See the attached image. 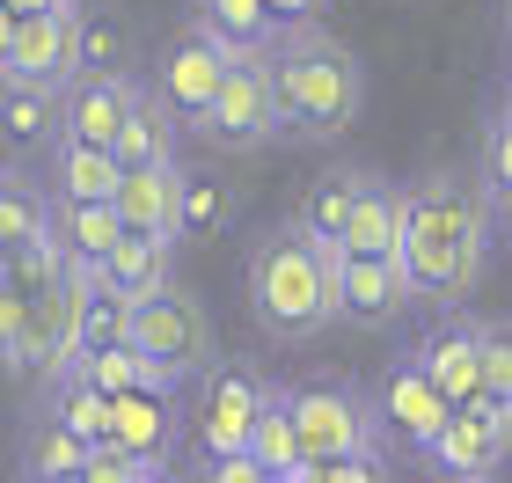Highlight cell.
Here are the masks:
<instances>
[{
  "instance_id": "cell-1",
  "label": "cell",
  "mask_w": 512,
  "mask_h": 483,
  "mask_svg": "<svg viewBox=\"0 0 512 483\" xmlns=\"http://www.w3.org/2000/svg\"><path fill=\"white\" fill-rule=\"evenodd\" d=\"M491 198L469 169H425L403 183V271L417 308H461L491 271Z\"/></svg>"
},
{
  "instance_id": "cell-2",
  "label": "cell",
  "mask_w": 512,
  "mask_h": 483,
  "mask_svg": "<svg viewBox=\"0 0 512 483\" xmlns=\"http://www.w3.org/2000/svg\"><path fill=\"white\" fill-rule=\"evenodd\" d=\"M264 81H271V110H278V140L330 147L366 110V66H359L352 44H337L322 22H293V30L271 37Z\"/></svg>"
},
{
  "instance_id": "cell-3",
  "label": "cell",
  "mask_w": 512,
  "mask_h": 483,
  "mask_svg": "<svg viewBox=\"0 0 512 483\" xmlns=\"http://www.w3.org/2000/svg\"><path fill=\"white\" fill-rule=\"evenodd\" d=\"M242 293L271 344H315L337 330V249H315L293 227H271L242 257Z\"/></svg>"
},
{
  "instance_id": "cell-4",
  "label": "cell",
  "mask_w": 512,
  "mask_h": 483,
  "mask_svg": "<svg viewBox=\"0 0 512 483\" xmlns=\"http://www.w3.org/2000/svg\"><path fill=\"white\" fill-rule=\"evenodd\" d=\"M132 352L154 366L169 388H183V381H198L205 366L220 359V330H213V315H205V301L191 286H161V293H147V301H132Z\"/></svg>"
},
{
  "instance_id": "cell-5",
  "label": "cell",
  "mask_w": 512,
  "mask_h": 483,
  "mask_svg": "<svg viewBox=\"0 0 512 483\" xmlns=\"http://www.w3.org/2000/svg\"><path fill=\"white\" fill-rule=\"evenodd\" d=\"M278 403H286L293 440H300V454H308V462H337V454H381V440H388L381 410L366 403L352 381L315 374V381L278 388Z\"/></svg>"
},
{
  "instance_id": "cell-6",
  "label": "cell",
  "mask_w": 512,
  "mask_h": 483,
  "mask_svg": "<svg viewBox=\"0 0 512 483\" xmlns=\"http://www.w3.org/2000/svg\"><path fill=\"white\" fill-rule=\"evenodd\" d=\"M213 154H256L278 140V110H271V81H264V59H235L205 103V118L191 125Z\"/></svg>"
},
{
  "instance_id": "cell-7",
  "label": "cell",
  "mask_w": 512,
  "mask_h": 483,
  "mask_svg": "<svg viewBox=\"0 0 512 483\" xmlns=\"http://www.w3.org/2000/svg\"><path fill=\"white\" fill-rule=\"evenodd\" d=\"M425 462L439 476H498L512 462V403H454V418L439 425V440L425 447Z\"/></svg>"
},
{
  "instance_id": "cell-8",
  "label": "cell",
  "mask_w": 512,
  "mask_h": 483,
  "mask_svg": "<svg viewBox=\"0 0 512 483\" xmlns=\"http://www.w3.org/2000/svg\"><path fill=\"white\" fill-rule=\"evenodd\" d=\"M74 15H81V8L22 15L8 59H0V88H37V96H59V88L81 74V66H74Z\"/></svg>"
},
{
  "instance_id": "cell-9",
  "label": "cell",
  "mask_w": 512,
  "mask_h": 483,
  "mask_svg": "<svg viewBox=\"0 0 512 483\" xmlns=\"http://www.w3.org/2000/svg\"><path fill=\"white\" fill-rule=\"evenodd\" d=\"M417 308L403 249L395 257H337V322L344 330H395Z\"/></svg>"
},
{
  "instance_id": "cell-10",
  "label": "cell",
  "mask_w": 512,
  "mask_h": 483,
  "mask_svg": "<svg viewBox=\"0 0 512 483\" xmlns=\"http://www.w3.org/2000/svg\"><path fill=\"white\" fill-rule=\"evenodd\" d=\"M205 403H198V440H205V454H242L249 447V425H256V410L271 403V388L278 381H264L256 366H205Z\"/></svg>"
},
{
  "instance_id": "cell-11",
  "label": "cell",
  "mask_w": 512,
  "mask_h": 483,
  "mask_svg": "<svg viewBox=\"0 0 512 483\" xmlns=\"http://www.w3.org/2000/svg\"><path fill=\"white\" fill-rule=\"evenodd\" d=\"M220 74H227V59L191 30V22H183V30L169 37V52H161V66H154V81H147V88L161 96V110H169V118L191 132V125L205 118V103H213Z\"/></svg>"
},
{
  "instance_id": "cell-12",
  "label": "cell",
  "mask_w": 512,
  "mask_h": 483,
  "mask_svg": "<svg viewBox=\"0 0 512 483\" xmlns=\"http://www.w3.org/2000/svg\"><path fill=\"white\" fill-rule=\"evenodd\" d=\"M132 96H139V74H74L59 88V132H52V140H74V147H103L110 154Z\"/></svg>"
},
{
  "instance_id": "cell-13",
  "label": "cell",
  "mask_w": 512,
  "mask_h": 483,
  "mask_svg": "<svg viewBox=\"0 0 512 483\" xmlns=\"http://www.w3.org/2000/svg\"><path fill=\"white\" fill-rule=\"evenodd\" d=\"M374 410H381V425H388L410 454H425V447L439 440V425L454 418V403L425 381V366H417L410 352H395V359H388V374H381V403H374Z\"/></svg>"
},
{
  "instance_id": "cell-14",
  "label": "cell",
  "mask_w": 512,
  "mask_h": 483,
  "mask_svg": "<svg viewBox=\"0 0 512 483\" xmlns=\"http://www.w3.org/2000/svg\"><path fill=\"white\" fill-rule=\"evenodd\" d=\"M410 359L425 366V381L447 403H476L483 374H476V315L469 308H439V322L410 344Z\"/></svg>"
},
{
  "instance_id": "cell-15",
  "label": "cell",
  "mask_w": 512,
  "mask_h": 483,
  "mask_svg": "<svg viewBox=\"0 0 512 483\" xmlns=\"http://www.w3.org/2000/svg\"><path fill=\"white\" fill-rule=\"evenodd\" d=\"M183 161H147V169H118V191H110V213H118L125 235H161L176 242V205H183Z\"/></svg>"
},
{
  "instance_id": "cell-16",
  "label": "cell",
  "mask_w": 512,
  "mask_h": 483,
  "mask_svg": "<svg viewBox=\"0 0 512 483\" xmlns=\"http://www.w3.org/2000/svg\"><path fill=\"white\" fill-rule=\"evenodd\" d=\"M403 249V183L366 169L359 198H352V220L337 235V257H395Z\"/></svg>"
},
{
  "instance_id": "cell-17",
  "label": "cell",
  "mask_w": 512,
  "mask_h": 483,
  "mask_svg": "<svg viewBox=\"0 0 512 483\" xmlns=\"http://www.w3.org/2000/svg\"><path fill=\"white\" fill-rule=\"evenodd\" d=\"M110 440H118L132 462H154L169 469L176 454V410L161 388H125V396H110Z\"/></svg>"
},
{
  "instance_id": "cell-18",
  "label": "cell",
  "mask_w": 512,
  "mask_h": 483,
  "mask_svg": "<svg viewBox=\"0 0 512 483\" xmlns=\"http://www.w3.org/2000/svg\"><path fill=\"white\" fill-rule=\"evenodd\" d=\"M169 279H176V242H161V235H118L96 264V286L118 293V301H147Z\"/></svg>"
},
{
  "instance_id": "cell-19",
  "label": "cell",
  "mask_w": 512,
  "mask_h": 483,
  "mask_svg": "<svg viewBox=\"0 0 512 483\" xmlns=\"http://www.w3.org/2000/svg\"><path fill=\"white\" fill-rule=\"evenodd\" d=\"M191 30L213 44L227 66H235V59H264V52H271L278 22L264 15V0H198V8H191Z\"/></svg>"
},
{
  "instance_id": "cell-20",
  "label": "cell",
  "mask_w": 512,
  "mask_h": 483,
  "mask_svg": "<svg viewBox=\"0 0 512 483\" xmlns=\"http://www.w3.org/2000/svg\"><path fill=\"white\" fill-rule=\"evenodd\" d=\"M359 183H366V161H337V169H322L308 191H300V205H293V235H308L315 249H337V235H344V220H352V198H359Z\"/></svg>"
},
{
  "instance_id": "cell-21",
  "label": "cell",
  "mask_w": 512,
  "mask_h": 483,
  "mask_svg": "<svg viewBox=\"0 0 512 483\" xmlns=\"http://www.w3.org/2000/svg\"><path fill=\"white\" fill-rule=\"evenodd\" d=\"M176 140H183V125L161 110V96L147 81H139V96L125 110V125H118V140H110V161L118 169H147V161H176Z\"/></svg>"
},
{
  "instance_id": "cell-22",
  "label": "cell",
  "mask_w": 512,
  "mask_h": 483,
  "mask_svg": "<svg viewBox=\"0 0 512 483\" xmlns=\"http://www.w3.org/2000/svg\"><path fill=\"white\" fill-rule=\"evenodd\" d=\"M44 154H52V183H44V198H59V205H110V191H118V161H110L103 147L52 140Z\"/></svg>"
},
{
  "instance_id": "cell-23",
  "label": "cell",
  "mask_w": 512,
  "mask_h": 483,
  "mask_svg": "<svg viewBox=\"0 0 512 483\" xmlns=\"http://www.w3.org/2000/svg\"><path fill=\"white\" fill-rule=\"evenodd\" d=\"M30 410H44V418H59L74 440H110V396L103 388H88L74 366H59V374H44V388H37V403Z\"/></svg>"
},
{
  "instance_id": "cell-24",
  "label": "cell",
  "mask_w": 512,
  "mask_h": 483,
  "mask_svg": "<svg viewBox=\"0 0 512 483\" xmlns=\"http://www.w3.org/2000/svg\"><path fill=\"white\" fill-rule=\"evenodd\" d=\"M118 235H125V227H118L110 205H59L52 198V249H59L66 271H96L103 249L118 242Z\"/></svg>"
},
{
  "instance_id": "cell-25",
  "label": "cell",
  "mask_w": 512,
  "mask_h": 483,
  "mask_svg": "<svg viewBox=\"0 0 512 483\" xmlns=\"http://www.w3.org/2000/svg\"><path fill=\"white\" fill-rule=\"evenodd\" d=\"M37 242H52V198L30 176L0 169V257H22Z\"/></svg>"
},
{
  "instance_id": "cell-26",
  "label": "cell",
  "mask_w": 512,
  "mask_h": 483,
  "mask_svg": "<svg viewBox=\"0 0 512 483\" xmlns=\"http://www.w3.org/2000/svg\"><path fill=\"white\" fill-rule=\"evenodd\" d=\"M81 454H88V440H74L59 418L30 410V425H22V476H74Z\"/></svg>"
},
{
  "instance_id": "cell-27",
  "label": "cell",
  "mask_w": 512,
  "mask_h": 483,
  "mask_svg": "<svg viewBox=\"0 0 512 483\" xmlns=\"http://www.w3.org/2000/svg\"><path fill=\"white\" fill-rule=\"evenodd\" d=\"M242 198L227 191L213 176H183V205H176V242H198V235H220V227H235Z\"/></svg>"
},
{
  "instance_id": "cell-28",
  "label": "cell",
  "mask_w": 512,
  "mask_h": 483,
  "mask_svg": "<svg viewBox=\"0 0 512 483\" xmlns=\"http://www.w3.org/2000/svg\"><path fill=\"white\" fill-rule=\"evenodd\" d=\"M249 462L264 469V476H293L308 454H300V440H293V418H286V403H278V388H271V403L256 410V425H249Z\"/></svg>"
},
{
  "instance_id": "cell-29",
  "label": "cell",
  "mask_w": 512,
  "mask_h": 483,
  "mask_svg": "<svg viewBox=\"0 0 512 483\" xmlns=\"http://www.w3.org/2000/svg\"><path fill=\"white\" fill-rule=\"evenodd\" d=\"M132 337V301L96 286V271H88V293H81V322H74V359L81 352H110V344Z\"/></svg>"
},
{
  "instance_id": "cell-30",
  "label": "cell",
  "mask_w": 512,
  "mask_h": 483,
  "mask_svg": "<svg viewBox=\"0 0 512 483\" xmlns=\"http://www.w3.org/2000/svg\"><path fill=\"white\" fill-rule=\"evenodd\" d=\"M66 366H74L88 388H103V396H125V388H161V396H169V381H161L154 366L132 352V344H110V352H81V359H66Z\"/></svg>"
},
{
  "instance_id": "cell-31",
  "label": "cell",
  "mask_w": 512,
  "mask_h": 483,
  "mask_svg": "<svg viewBox=\"0 0 512 483\" xmlns=\"http://www.w3.org/2000/svg\"><path fill=\"white\" fill-rule=\"evenodd\" d=\"M74 66H81V74H132L125 30H118L103 8H81V15H74Z\"/></svg>"
},
{
  "instance_id": "cell-32",
  "label": "cell",
  "mask_w": 512,
  "mask_h": 483,
  "mask_svg": "<svg viewBox=\"0 0 512 483\" xmlns=\"http://www.w3.org/2000/svg\"><path fill=\"white\" fill-rule=\"evenodd\" d=\"M476 374H483L476 396L512 403V315H476Z\"/></svg>"
},
{
  "instance_id": "cell-33",
  "label": "cell",
  "mask_w": 512,
  "mask_h": 483,
  "mask_svg": "<svg viewBox=\"0 0 512 483\" xmlns=\"http://www.w3.org/2000/svg\"><path fill=\"white\" fill-rule=\"evenodd\" d=\"M0 125L15 132V140H44L52 147V132H59V96H37V88H0Z\"/></svg>"
},
{
  "instance_id": "cell-34",
  "label": "cell",
  "mask_w": 512,
  "mask_h": 483,
  "mask_svg": "<svg viewBox=\"0 0 512 483\" xmlns=\"http://www.w3.org/2000/svg\"><path fill=\"white\" fill-rule=\"evenodd\" d=\"M469 176L483 183V198H512V125L505 118L483 125V147H476V169Z\"/></svg>"
},
{
  "instance_id": "cell-35",
  "label": "cell",
  "mask_w": 512,
  "mask_h": 483,
  "mask_svg": "<svg viewBox=\"0 0 512 483\" xmlns=\"http://www.w3.org/2000/svg\"><path fill=\"white\" fill-rule=\"evenodd\" d=\"M293 483H395L381 454H337V462H300Z\"/></svg>"
},
{
  "instance_id": "cell-36",
  "label": "cell",
  "mask_w": 512,
  "mask_h": 483,
  "mask_svg": "<svg viewBox=\"0 0 512 483\" xmlns=\"http://www.w3.org/2000/svg\"><path fill=\"white\" fill-rule=\"evenodd\" d=\"M139 469H154V462H132V454L118 447V440H96V447H88L81 454V483H139Z\"/></svg>"
},
{
  "instance_id": "cell-37",
  "label": "cell",
  "mask_w": 512,
  "mask_h": 483,
  "mask_svg": "<svg viewBox=\"0 0 512 483\" xmlns=\"http://www.w3.org/2000/svg\"><path fill=\"white\" fill-rule=\"evenodd\" d=\"M22 322H30V293H22V286H0V366H8Z\"/></svg>"
},
{
  "instance_id": "cell-38",
  "label": "cell",
  "mask_w": 512,
  "mask_h": 483,
  "mask_svg": "<svg viewBox=\"0 0 512 483\" xmlns=\"http://www.w3.org/2000/svg\"><path fill=\"white\" fill-rule=\"evenodd\" d=\"M205 483H271L249 454H205Z\"/></svg>"
},
{
  "instance_id": "cell-39",
  "label": "cell",
  "mask_w": 512,
  "mask_h": 483,
  "mask_svg": "<svg viewBox=\"0 0 512 483\" xmlns=\"http://www.w3.org/2000/svg\"><path fill=\"white\" fill-rule=\"evenodd\" d=\"M264 15L278 22V30H293V22H315L322 15V0H264Z\"/></svg>"
},
{
  "instance_id": "cell-40",
  "label": "cell",
  "mask_w": 512,
  "mask_h": 483,
  "mask_svg": "<svg viewBox=\"0 0 512 483\" xmlns=\"http://www.w3.org/2000/svg\"><path fill=\"white\" fill-rule=\"evenodd\" d=\"M491 242L512 249V198H491Z\"/></svg>"
},
{
  "instance_id": "cell-41",
  "label": "cell",
  "mask_w": 512,
  "mask_h": 483,
  "mask_svg": "<svg viewBox=\"0 0 512 483\" xmlns=\"http://www.w3.org/2000/svg\"><path fill=\"white\" fill-rule=\"evenodd\" d=\"M8 15H44V8H81V0H0Z\"/></svg>"
},
{
  "instance_id": "cell-42",
  "label": "cell",
  "mask_w": 512,
  "mask_h": 483,
  "mask_svg": "<svg viewBox=\"0 0 512 483\" xmlns=\"http://www.w3.org/2000/svg\"><path fill=\"white\" fill-rule=\"evenodd\" d=\"M15 22H22V15H8V8H0V59H8V44H15Z\"/></svg>"
},
{
  "instance_id": "cell-43",
  "label": "cell",
  "mask_w": 512,
  "mask_h": 483,
  "mask_svg": "<svg viewBox=\"0 0 512 483\" xmlns=\"http://www.w3.org/2000/svg\"><path fill=\"white\" fill-rule=\"evenodd\" d=\"M498 118H505V125H512V74H505V81H498Z\"/></svg>"
},
{
  "instance_id": "cell-44",
  "label": "cell",
  "mask_w": 512,
  "mask_h": 483,
  "mask_svg": "<svg viewBox=\"0 0 512 483\" xmlns=\"http://www.w3.org/2000/svg\"><path fill=\"white\" fill-rule=\"evenodd\" d=\"M439 483H498V476H439Z\"/></svg>"
},
{
  "instance_id": "cell-45",
  "label": "cell",
  "mask_w": 512,
  "mask_h": 483,
  "mask_svg": "<svg viewBox=\"0 0 512 483\" xmlns=\"http://www.w3.org/2000/svg\"><path fill=\"white\" fill-rule=\"evenodd\" d=\"M30 483H81V476H30Z\"/></svg>"
},
{
  "instance_id": "cell-46",
  "label": "cell",
  "mask_w": 512,
  "mask_h": 483,
  "mask_svg": "<svg viewBox=\"0 0 512 483\" xmlns=\"http://www.w3.org/2000/svg\"><path fill=\"white\" fill-rule=\"evenodd\" d=\"M505 37H512V0H505Z\"/></svg>"
},
{
  "instance_id": "cell-47",
  "label": "cell",
  "mask_w": 512,
  "mask_h": 483,
  "mask_svg": "<svg viewBox=\"0 0 512 483\" xmlns=\"http://www.w3.org/2000/svg\"><path fill=\"white\" fill-rule=\"evenodd\" d=\"M271 483H293V476H271Z\"/></svg>"
}]
</instances>
